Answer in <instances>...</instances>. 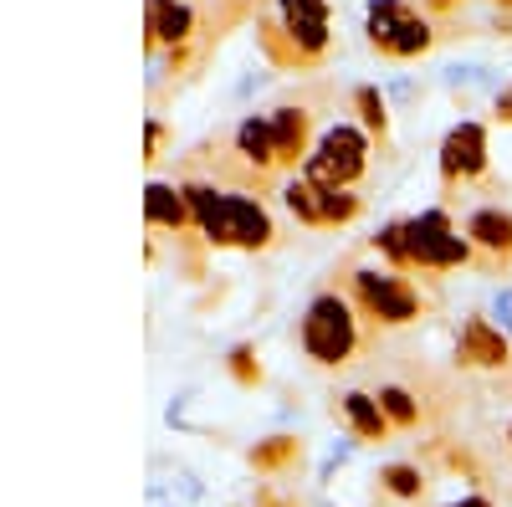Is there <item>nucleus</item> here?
Wrapping results in <instances>:
<instances>
[{
	"label": "nucleus",
	"instance_id": "nucleus-1",
	"mask_svg": "<svg viewBox=\"0 0 512 507\" xmlns=\"http://www.w3.org/2000/svg\"><path fill=\"white\" fill-rule=\"evenodd\" d=\"M185 200H190V216L200 226V236L210 246H241V251H262L272 246V216L262 200L251 195H236V190H221V185H205V180H190L185 185Z\"/></svg>",
	"mask_w": 512,
	"mask_h": 507
},
{
	"label": "nucleus",
	"instance_id": "nucleus-2",
	"mask_svg": "<svg viewBox=\"0 0 512 507\" xmlns=\"http://www.w3.org/2000/svg\"><path fill=\"white\" fill-rule=\"evenodd\" d=\"M256 31L272 62L313 67L328 52V0H272V16Z\"/></svg>",
	"mask_w": 512,
	"mask_h": 507
},
{
	"label": "nucleus",
	"instance_id": "nucleus-3",
	"mask_svg": "<svg viewBox=\"0 0 512 507\" xmlns=\"http://www.w3.org/2000/svg\"><path fill=\"white\" fill-rule=\"evenodd\" d=\"M359 308L354 298H344V292H318V298L308 303L303 313V328H297V338H303V354L323 369H344L354 364V354L364 349V328H359Z\"/></svg>",
	"mask_w": 512,
	"mask_h": 507
},
{
	"label": "nucleus",
	"instance_id": "nucleus-4",
	"mask_svg": "<svg viewBox=\"0 0 512 507\" xmlns=\"http://www.w3.org/2000/svg\"><path fill=\"white\" fill-rule=\"evenodd\" d=\"M349 298L369 323H384V328H405L425 313L420 292L395 267H354L349 272Z\"/></svg>",
	"mask_w": 512,
	"mask_h": 507
},
{
	"label": "nucleus",
	"instance_id": "nucleus-5",
	"mask_svg": "<svg viewBox=\"0 0 512 507\" xmlns=\"http://www.w3.org/2000/svg\"><path fill=\"white\" fill-rule=\"evenodd\" d=\"M369 169V139L354 123H333V129L313 144L303 180H313L318 190H354V180Z\"/></svg>",
	"mask_w": 512,
	"mask_h": 507
},
{
	"label": "nucleus",
	"instance_id": "nucleus-6",
	"mask_svg": "<svg viewBox=\"0 0 512 507\" xmlns=\"http://www.w3.org/2000/svg\"><path fill=\"white\" fill-rule=\"evenodd\" d=\"M405 236H410V267L420 272H451L477 262V246L451 226L446 210H425V216L405 221Z\"/></svg>",
	"mask_w": 512,
	"mask_h": 507
},
{
	"label": "nucleus",
	"instance_id": "nucleus-7",
	"mask_svg": "<svg viewBox=\"0 0 512 507\" xmlns=\"http://www.w3.org/2000/svg\"><path fill=\"white\" fill-rule=\"evenodd\" d=\"M441 175L446 185H472L487 175V129L482 123H456L441 144Z\"/></svg>",
	"mask_w": 512,
	"mask_h": 507
},
{
	"label": "nucleus",
	"instance_id": "nucleus-8",
	"mask_svg": "<svg viewBox=\"0 0 512 507\" xmlns=\"http://www.w3.org/2000/svg\"><path fill=\"white\" fill-rule=\"evenodd\" d=\"M456 364L461 369H507L512 364V344L487 318H466L461 338H456Z\"/></svg>",
	"mask_w": 512,
	"mask_h": 507
},
{
	"label": "nucleus",
	"instance_id": "nucleus-9",
	"mask_svg": "<svg viewBox=\"0 0 512 507\" xmlns=\"http://www.w3.org/2000/svg\"><path fill=\"white\" fill-rule=\"evenodd\" d=\"M466 241H472L492 267H507L512 262V216L502 205H477L472 216H466Z\"/></svg>",
	"mask_w": 512,
	"mask_h": 507
},
{
	"label": "nucleus",
	"instance_id": "nucleus-10",
	"mask_svg": "<svg viewBox=\"0 0 512 507\" xmlns=\"http://www.w3.org/2000/svg\"><path fill=\"white\" fill-rule=\"evenodd\" d=\"M272 149H277V169H292V164H308L313 154V113L308 108H277L272 118Z\"/></svg>",
	"mask_w": 512,
	"mask_h": 507
},
{
	"label": "nucleus",
	"instance_id": "nucleus-11",
	"mask_svg": "<svg viewBox=\"0 0 512 507\" xmlns=\"http://www.w3.org/2000/svg\"><path fill=\"white\" fill-rule=\"evenodd\" d=\"M149 47H169V52H180L185 41L195 36V11H190V0H149Z\"/></svg>",
	"mask_w": 512,
	"mask_h": 507
},
{
	"label": "nucleus",
	"instance_id": "nucleus-12",
	"mask_svg": "<svg viewBox=\"0 0 512 507\" xmlns=\"http://www.w3.org/2000/svg\"><path fill=\"white\" fill-rule=\"evenodd\" d=\"M231 154L256 175V185H262L272 169H277V149H272V123L267 118H241L236 134H231Z\"/></svg>",
	"mask_w": 512,
	"mask_h": 507
},
{
	"label": "nucleus",
	"instance_id": "nucleus-13",
	"mask_svg": "<svg viewBox=\"0 0 512 507\" xmlns=\"http://www.w3.org/2000/svg\"><path fill=\"white\" fill-rule=\"evenodd\" d=\"M144 210H149V226H154V231H185V226L195 221V216H190V200H185V185H164V180L149 185Z\"/></svg>",
	"mask_w": 512,
	"mask_h": 507
},
{
	"label": "nucleus",
	"instance_id": "nucleus-14",
	"mask_svg": "<svg viewBox=\"0 0 512 507\" xmlns=\"http://www.w3.org/2000/svg\"><path fill=\"white\" fill-rule=\"evenodd\" d=\"M338 410H344L349 431H354L359 441H384V436H390V420H384V410H379V400H374V395L349 390V395H338Z\"/></svg>",
	"mask_w": 512,
	"mask_h": 507
},
{
	"label": "nucleus",
	"instance_id": "nucleus-15",
	"mask_svg": "<svg viewBox=\"0 0 512 507\" xmlns=\"http://www.w3.org/2000/svg\"><path fill=\"white\" fill-rule=\"evenodd\" d=\"M374 400H379L384 420H390V431H415V426H420V400H415V390H405V385H384Z\"/></svg>",
	"mask_w": 512,
	"mask_h": 507
},
{
	"label": "nucleus",
	"instance_id": "nucleus-16",
	"mask_svg": "<svg viewBox=\"0 0 512 507\" xmlns=\"http://www.w3.org/2000/svg\"><path fill=\"white\" fill-rule=\"evenodd\" d=\"M431 41H436V26L425 21V16H410L379 52H384V57H420V52H431Z\"/></svg>",
	"mask_w": 512,
	"mask_h": 507
},
{
	"label": "nucleus",
	"instance_id": "nucleus-17",
	"mask_svg": "<svg viewBox=\"0 0 512 507\" xmlns=\"http://www.w3.org/2000/svg\"><path fill=\"white\" fill-rule=\"evenodd\" d=\"M410 16H415L410 0H374V6H369V41H374V47H384V41H390Z\"/></svg>",
	"mask_w": 512,
	"mask_h": 507
},
{
	"label": "nucleus",
	"instance_id": "nucleus-18",
	"mask_svg": "<svg viewBox=\"0 0 512 507\" xmlns=\"http://www.w3.org/2000/svg\"><path fill=\"white\" fill-rule=\"evenodd\" d=\"M379 487L390 492L395 502H420L431 482H425V472L410 467V461H395V467H384V472H379Z\"/></svg>",
	"mask_w": 512,
	"mask_h": 507
},
{
	"label": "nucleus",
	"instance_id": "nucleus-19",
	"mask_svg": "<svg viewBox=\"0 0 512 507\" xmlns=\"http://www.w3.org/2000/svg\"><path fill=\"white\" fill-rule=\"evenodd\" d=\"M282 205H287L303 226H323V216H318V185H313V180H303V175L287 180V185H282Z\"/></svg>",
	"mask_w": 512,
	"mask_h": 507
},
{
	"label": "nucleus",
	"instance_id": "nucleus-20",
	"mask_svg": "<svg viewBox=\"0 0 512 507\" xmlns=\"http://www.w3.org/2000/svg\"><path fill=\"white\" fill-rule=\"evenodd\" d=\"M297 456H303V446H297L292 436H272L267 446L251 451V467H256V472H282V467H292Z\"/></svg>",
	"mask_w": 512,
	"mask_h": 507
},
{
	"label": "nucleus",
	"instance_id": "nucleus-21",
	"mask_svg": "<svg viewBox=\"0 0 512 507\" xmlns=\"http://www.w3.org/2000/svg\"><path fill=\"white\" fill-rule=\"evenodd\" d=\"M318 216H323V226H349L359 216V195L354 190H318Z\"/></svg>",
	"mask_w": 512,
	"mask_h": 507
},
{
	"label": "nucleus",
	"instance_id": "nucleus-22",
	"mask_svg": "<svg viewBox=\"0 0 512 507\" xmlns=\"http://www.w3.org/2000/svg\"><path fill=\"white\" fill-rule=\"evenodd\" d=\"M374 251H379V257L390 262L395 272H405V267H410V236H405V221L384 226V231L374 236Z\"/></svg>",
	"mask_w": 512,
	"mask_h": 507
},
{
	"label": "nucleus",
	"instance_id": "nucleus-23",
	"mask_svg": "<svg viewBox=\"0 0 512 507\" xmlns=\"http://www.w3.org/2000/svg\"><path fill=\"white\" fill-rule=\"evenodd\" d=\"M354 103H359V113H364V129L384 139V129H390V118H384V98H379L374 88H359V93H354Z\"/></svg>",
	"mask_w": 512,
	"mask_h": 507
},
{
	"label": "nucleus",
	"instance_id": "nucleus-24",
	"mask_svg": "<svg viewBox=\"0 0 512 507\" xmlns=\"http://www.w3.org/2000/svg\"><path fill=\"white\" fill-rule=\"evenodd\" d=\"M231 374L241 379V385H256V379H262V364L251 359V349H236L231 354Z\"/></svg>",
	"mask_w": 512,
	"mask_h": 507
},
{
	"label": "nucleus",
	"instance_id": "nucleus-25",
	"mask_svg": "<svg viewBox=\"0 0 512 507\" xmlns=\"http://www.w3.org/2000/svg\"><path fill=\"white\" fill-rule=\"evenodd\" d=\"M159 144H164V123H149V159H159Z\"/></svg>",
	"mask_w": 512,
	"mask_h": 507
},
{
	"label": "nucleus",
	"instance_id": "nucleus-26",
	"mask_svg": "<svg viewBox=\"0 0 512 507\" xmlns=\"http://www.w3.org/2000/svg\"><path fill=\"white\" fill-rule=\"evenodd\" d=\"M497 118H502V123H512V88L497 98Z\"/></svg>",
	"mask_w": 512,
	"mask_h": 507
},
{
	"label": "nucleus",
	"instance_id": "nucleus-27",
	"mask_svg": "<svg viewBox=\"0 0 512 507\" xmlns=\"http://www.w3.org/2000/svg\"><path fill=\"white\" fill-rule=\"evenodd\" d=\"M451 507H492L487 497H466V502H451Z\"/></svg>",
	"mask_w": 512,
	"mask_h": 507
},
{
	"label": "nucleus",
	"instance_id": "nucleus-28",
	"mask_svg": "<svg viewBox=\"0 0 512 507\" xmlns=\"http://www.w3.org/2000/svg\"><path fill=\"white\" fill-rule=\"evenodd\" d=\"M502 441H507V446H512V420H507V431H502Z\"/></svg>",
	"mask_w": 512,
	"mask_h": 507
},
{
	"label": "nucleus",
	"instance_id": "nucleus-29",
	"mask_svg": "<svg viewBox=\"0 0 512 507\" xmlns=\"http://www.w3.org/2000/svg\"><path fill=\"white\" fill-rule=\"evenodd\" d=\"M497 6H507V11H512V0H497Z\"/></svg>",
	"mask_w": 512,
	"mask_h": 507
}]
</instances>
